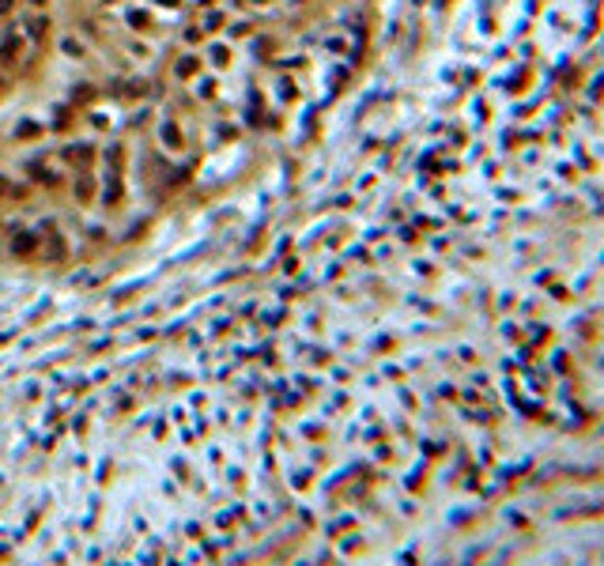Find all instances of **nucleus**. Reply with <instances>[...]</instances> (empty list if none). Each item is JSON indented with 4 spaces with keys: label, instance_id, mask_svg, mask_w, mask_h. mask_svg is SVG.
Segmentation results:
<instances>
[{
    "label": "nucleus",
    "instance_id": "obj_1",
    "mask_svg": "<svg viewBox=\"0 0 604 566\" xmlns=\"http://www.w3.org/2000/svg\"><path fill=\"white\" fill-rule=\"evenodd\" d=\"M34 249V238H15V253H30Z\"/></svg>",
    "mask_w": 604,
    "mask_h": 566
},
{
    "label": "nucleus",
    "instance_id": "obj_2",
    "mask_svg": "<svg viewBox=\"0 0 604 566\" xmlns=\"http://www.w3.org/2000/svg\"><path fill=\"white\" fill-rule=\"evenodd\" d=\"M197 68V61H193V57H185V61H181V64H178V76H189V72Z\"/></svg>",
    "mask_w": 604,
    "mask_h": 566
},
{
    "label": "nucleus",
    "instance_id": "obj_3",
    "mask_svg": "<svg viewBox=\"0 0 604 566\" xmlns=\"http://www.w3.org/2000/svg\"><path fill=\"white\" fill-rule=\"evenodd\" d=\"M64 53H72V57H80V53H83V45H76V42H72V38H64Z\"/></svg>",
    "mask_w": 604,
    "mask_h": 566
},
{
    "label": "nucleus",
    "instance_id": "obj_4",
    "mask_svg": "<svg viewBox=\"0 0 604 566\" xmlns=\"http://www.w3.org/2000/svg\"><path fill=\"white\" fill-rule=\"evenodd\" d=\"M12 8H15V0H0V15H8Z\"/></svg>",
    "mask_w": 604,
    "mask_h": 566
}]
</instances>
